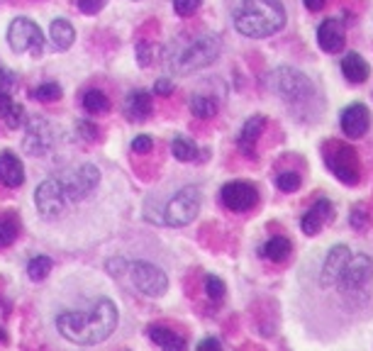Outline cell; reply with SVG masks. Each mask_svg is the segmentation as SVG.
<instances>
[{"instance_id": "6da1fadb", "label": "cell", "mask_w": 373, "mask_h": 351, "mask_svg": "<svg viewBox=\"0 0 373 351\" xmlns=\"http://www.w3.org/2000/svg\"><path fill=\"white\" fill-rule=\"evenodd\" d=\"M115 327H117V307L110 298H98L91 310H69L57 317L59 334L79 347L105 342Z\"/></svg>"}, {"instance_id": "7a4b0ae2", "label": "cell", "mask_w": 373, "mask_h": 351, "mask_svg": "<svg viewBox=\"0 0 373 351\" xmlns=\"http://www.w3.org/2000/svg\"><path fill=\"white\" fill-rule=\"evenodd\" d=\"M219 49H222V42L217 35H195L185 40L178 37L163 49V64L171 74H193V71L215 64Z\"/></svg>"}, {"instance_id": "3957f363", "label": "cell", "mask_w": 373, "mask_h": 351, "mask_svg": "<svg viewBox=\"0 0 373 351\" xmlns=\"http://www.w3.org/2000/svg\"><path fill=\"white\" fill-rule=\"evenodd\" d=\"M234 30L249 40H263L276 35L285 25V10L281 0H239L232 13Z\"/></svg>"}, {"instance_id": "277c9868", "label": "cell", "mask_w": 373, "mask_h": 351, "mask_svg": "<svg viewBox=\"0 0 373 351\" xmlns=\"http://www.w3.org/2000/svg\"><path fill=\"white\" fill-rule=\"evenodd\" d=\"M325 161L334 178L342 180L344 185L361 183V161L354 146L344 144V142H329L325 146Z\"/></svg>"}, {"instance_id": "5b68a950", "label": "cell", "mask_w": 373, "mask_h": 351, "mask_svg": "<svg viewBox=\"0 0 373 351\" xmlns=\"http://www.w3.org/2000/svg\"><path fill=\"white\" fill-rule=\"evenodd\" d=\"M271 88L285 103H303L307 98H312V93H315L310 79H307L305 74H300V71L290 69V66H283V69L273 71Z\"/></svg>"}, {"instance_id": "8992f818", "label": "cell", "mask_w": 373, "mask_h": 351, "mask_svg": "<svg viewBox=\"0 0 373 351\" xmlns=\"http://www.w3.org/2000/svg\"><path fill=\"white\" fill-rule=\"evenodd\" d=\"M8 44L15 54H32V57H42L44 52V35L40 25L27 18H18L10 22L8 27Z\"/></svg>"}, {"instance_id": "52a82bcc", "label": "cell", "mask_w": 373, "mask_h": 351, "mask_svg": "<svg viewBox=\"0 0 373 351\" xmlns=\"http://www.w3.org/2000/svg\"><path fill=\"white\" fill-rule=\"evenodd\" d=\"M197 212H200V190L195 185H188L168 200L163 210V222L168 227H185L197 217Z\"/></svg>"}, {"instance_id": "ba28073f", "label": "cell", "mask_w": 373, "mask_h": 351, "mask_svg": "<svg viewBox=\"0 0 373 351\" xmlns=\"http://www.w3.org/2000/svg\"><path fill=\"white\" fill-rule=\"evenodd\" d=\"M130 276L134 288L142 295H149V298H159L168 290V276L159 266H154L149 261H134L130 263Z\"/></svg>"}, {"instance_id": "9c48e42d", "label": "cell", "mask_w": 373, "mask_h": 351, "mask_svg": "<svg viewBox=\"0 0 373 351\" xmlns=\"http://www.w3.org/2000/svg\"><path fill=\"white\" fill-rule=\"evenodd\" d=\"M59 180H62L66 200L79 202L98 188V183H101V171H98L93 163H81L79 168H74V171L66 173L64 178H59Z\"/></svg>"}, {"instance_id": "30bf717a", "label": "cell", "mask_w": 373, "mask_h": 351, "mask_svg": "<svg viewBox=\"0 0 373 351\" xmlns=\"http://www.w3.org/2000/svg\"><path fill=\"white\" fill-rule=\"evenodd\" d=\"M371 278H373V261H371V256H366V254H351L347 268H344L342 278H339V283H337V288L342 290L344 295L364 293L366 285L371 283Z\"/></svg>"}, {"instance_id": "8fae6325", "label": "cell", "mask_w": 373, "mask_h": 351, "mask_svg": "<svg viewBox=\"0 0 373 351\" xmlns=\"http://www.w3.org/2000/svg\"><path fill=\"white\" fill-rule=\"evenodd\" d=\"M35 202H37V210H40L42 217H59L66 210V193L62 188V180L59 178H47L37 185L35 190Z\"/></svg>"}, {"instance_id": "7c38bea8", "label": "cell", "mask_w": 373, "mask_h": 351, "mask_svg": "<svg viewBox=\"0 0 373 351\" xmlns=\"http://www.w3.org/2000/svg\"><path fill=\"white\" fill-rule=\"evenodd\" d=\"M219 200H222V205L232 212H249V210H254L256 202H259V190L251 183H246V180H232V183L222 185Z\"/></svg>"}, {"instance_id": "4fadbf2b", "label": "cell", "mask_w": 373, "mask_h": 351, "mask_svg": "<svg viewBox=\"0 0 373 351\" xmlns=\"http://www.w3.org/2000/svg\"><path fill=\"white\" fill-rule=\"evenodd\" d=\"M25 127H27V134H25V142H22L25 151L30 156H44L54 146V127L44 117H40V115L27 117Z\"/></svg>"}, {"instance_id": "5bb4252c", "label": "cell", "mask_w": 373, "mask_h": 351, "mask_svg": "<svg viewBox=\"0 0 373 351\" xmlns=\"http://www.w3.org/2000/svg\"><path fill=\"white\" fill-rule=\"evenodd\" d=\"M349 256H351V251L347 244H337L329 249L327 259L322 263V276H320L325 288H337L339 278H342L344 268H347V263H349Z\"/></svg>"}, {"instance_id": "9a60e30c", "label": "cell", "mask_w": 373, "mask_h": 351, "mask_svg": "<svg viewBox=\"0 0 373 351\" xmlns=\"http://www.w3.org/2000/svg\"><path fill=\"white\" fill-rule=\"evenodd\" d=\"M371 127V113L364 103H351L342 113V132L349 139H359Z\"/></svg>"}, {"instance_id": "2e32d148", "label": "cell", "mask_w": 373, "mask_h": 351, "mask_svg": "<svg viewBox=\"0 0 373 351\" xmlns=\"http://www.w3.org/2000/svg\"><path fill=\"white\" fill-rule=\"evenodd\" d=\"M347 42V30H344V22L339 18H327L317 30V44H320L322 52L337 54L339 49Z\"/></svg>"}, {"instance_id": "e0dca14e", "label": "cell", "mask_w": 373, "mask_h": 351, "mask_svg": "<svg viewBox=\"0 0 373 351\" xmlns=\"http://www.w3.org/2000/svg\"><path fill=\"white\" fill-rule=\"evenodd\" d=\"M332 215H334V205L327 200V197H320V200H317L315 205L303 215L300 227H303V232L307 234V237H315V234H320L322 229L327 227V222L332 219Z\"/></svg>"}, {"instance_id": "ac0fdd59", "label": "cell", "mask_w": 373, "mask_h": 351, "mask_svg": "<svg viewBox=\"0 0 373 351\" xmlns=\"http://www.w3.org/2000/svg\"><path fill=\"white\" fill-rule=\"evenodd\" d=\"M263 127H266V117L263 115H251L244 125H241V132L237 137V146L241 149V154L246 156H256V144H259Z\"/></svg>"}, {"instance_id": "d6986e66", "label": "cell", "mask_w": 373, "mask_h": 351, "mask_svg": "<svg viewBox=\"0 0 373 351\" xmlns=\"http://www.w3.org/2000/svg\"><path fill=\"white\" fill-rule=\"evenodd\" d=\"M147 334H149V339L161 351H185L188 349V342H185L183 334H178L176 329L166 327V325H149Z\"/></svg>"}, {"instance_id": "ffe728a7", "label": "cell", "mask_w": 373, "mask_h": 351, "mask_svg": "<svg viewBox=\"0 0 373 351\" xmlns=\"http://www.w3.org/2000/svg\"><path fill=\"white\" fill-rule=\"evenodd\" d=\"M0 183L8 188H20L25 183V166L13 151H0Z\"/></svg>"}, {"instance_id": "44dd1931", "label": "cell", "mask_w": 373, "mask_h": 351, "mask_svg": "<svg viewBox=\"0 0 373 351\" xmlns=\"http://www.w3.org/2000/svg\"><path fill=\"white\" fill-rule=\"evenodd\" d=\"M151 96L147 91H132L127 98H125V117H130L132 122H142L151 115Z\"/></svg>"}, {"instance_id": "7402d4cb", "label": "cell", "mask_w": 373, "mask_h": 351, "mask_svg": "<svg viewBox=\"0 0 373 351\" xmlns=\"http://www.w3.org/2000/svg\"><path fill=\"white\" fill-rule=\"evenodd\" d=\"M342 71H344V79H347L349 84H364V81L369 79V74H371L366 59L361 57V54H356V52H351V54H347V57L342 59Z\"/></svg>"}, {"instance_id": "603a6c76", "label": "cell", "mask_w": 373, "mask_h": 351, "mask_svg": "<svg viewBox=\"0 0 373 351\" xmlns=\"http://www.w3.org/2000/svg\"><path fill=\"white\" fill-rule=\"evenodd\" d=\"M49 37H52V44H54V49H59V52H66V49L74 44L76 40V30H74V25H71L69 20H54L52 22V27H49Z\"/></svg>"}, {"instance_id": "cb8c5ba5", "label": "cell", "mask_w": 373, "mask_h": 351, "mask_svg": "<svg viewBox=\"0 0 373 351\" xmlns=\"http://www.w3.org/2000/svg\"><path fill=\"white\" fill-rule=\"evenodd\" d=\"M293 254V244H290L285 237H271L263 244V256L273 263H285Z\"/></svg>"}, {"instance_id": "d4e9b609", "label": "cell", "mask_w": 373, "mask_h": 351, "mask_svg": "<svg viewBox=\"0 0 373 351\" xmlns=\"http://www.w3.org/2000/svg\"><path fill=\"white\" fill-rule=\"evenodd\" d=\"M190 113L200 120H207V117H215L217 115V100L210 96H193L190 100Z\"/></svg>"}, {"instance_id": "484cf974", "label": "cell", "mask_w": 373, "mask_h": 351, "mask_svg": "<svg viewBox=\"0 0 373 351\" xmlns=\"http://www.w3.org/2000/svg\"><path fill=\"white\" fill-rule=\"evenodd\" d=\"M171 151L178 161H185V163L197 159V146L193 144V139H188V137H176L171 144Z\"/></svg>"}, {"instance_id": "4316f807", "label": "cell", "mask_w": 373, "mask_h": 351, "mask_svg": "<svg viewBox=\"0 0 373 351\" xmlns=\"http://www.w3.org/2000/svg\"><path fill=\"white\" fill-rule=\"evenodd\" d=\"M84 108L91 115H101L110 110V98L103 91H88L84 96Z\"/></svg>"}, {"instance_id": "83f0119b", "label": "cell", "mask_w": 373, "mask_h": 351, "mask_svg": "<svg viewBox=\"0 0 373 351\" xmlns=\"http://www.w3.org/2000/svg\"><path fill=\"white\" fill-rule=\"evenodd\" d=\"M52 266L54 263L49 256H35V259H30V263H27V276H30L35 283H40L52 273Z\"/></svg>"}, {"instance_id": "f1b7e54d", "label": "cell", "mask_w": 373, "mask_h": 351, "mask_svg": "<svg viewBox=\"0 0 373 351\" xmlns=\"http://www.w3.org/2000/svg\"><path fill=\"white\" fill-rule=\"evenodd\" d=\"M20 234V222L15 217H3L0 219V249L10 246Z\"/></svg>"}, {"instance_id": "f546056e", "label": "cell", "mask_w": 373, "mask_h": 351, "mask_svg": "<svg viewBox=\"0 0 373 351\" xmlns=\"http://www.w3.org/2000/svg\"><path fill=\"white\" fill-rule=\"evenodd\" d=\"M349 224H351V229H356V232H366V229H369V210H366V205L351 207Z\"/></svg>"}, {"instance_id": "4dcf8cb0", "label": "cell", "mask_w": 373, "mask_h": 351, "mask_svg": "<svg viewBox=\"0 0 373 351\" xmlns=\"http://www.w3.org/2000/svg\"><path fill=\"white\" fill-rule=\"evenodd\" d=\"M35 98H37L40 103H57L59 98H62V86H59V84H52V81H49V84H42V86L35 91Z\"/></svg>"}, {"instance_id": "1f68e13d", "label": "cell", "mask_w": 373, "mask_h": 351, "mask_svg": "<svg viewBox=\"0 0 373 351\" xmlns=\"http://www.w3.org/2000/svg\"><path fill=\"white\" fill-rule=\"evenodd\" d=\"M224 283H222V278H217V276H207L205 278V293H207V298L210 300H215V303H219V300H224Z\"/></svg>"}, {"instance_id": "d6a6232c", "label": "cell", "mask_w": 373, "mask_h": 351, "mask_svg": "<svg viewBox=\"0 0 373 351\" xmlns=\"http://www.w3.org/2000/svg\"><path fill=\"white\" fill-rule=\"evenodd\" d=\"M276 185H278L281 190H285V193H293V190L300 188V173H295V171H283V173H278Z\"/></svg>"}, {"instance_id": "836d02e7", "label": "cell", "mask_w": 373, "mask_h": 351, "mask_svg": "<svg viewBox=\"0 0 373 351\" xmlns=\"http://www.w3.org/2000/svg\"><path fill=\"white\" fill-rule=\"evenodd\" d=\"M5 122H8V127H10V130H20V127H25V122H27V113H25V108L15 103V105L10 108L8 117H5Z\"/></svg>"}, {"instance_id": "e575fe53", "label": "cell", "mask_w": 373, "mask_h": 351, "mask_svg": "<svg viewBox=\"0 0 373 351\" xmlns=\"http://www.w3.org/2000/svg\"><path fill=\"white\" fill-rule=\"evenodd\" d=\"M200 5H202V0H173V10L178 18H190V15H195Z\"/></svg>"}, {"instance_id": "d590c367", "label": "cell", "mask_w": 373, "mask_h": 351, "mask_svg": "<svg viewBox=\"0 0 373 351\" xmlns=\"http://www.w3.org/2000/svg\"><path fill=\"white\" fill-rule=\"evenodd\" d=\"M151 146H154V142L149 134H139V137H134V142H132V151L134 154H149Z\"/></svg>"}, {"instance_id": "8d00e7d4", "label": "cell", "mask_w": 373, "mask_h": 351, "mask_svg": "<svg viewBox=\"0 0 373 351\" xmlns=\"http://www.w3.org/2000/svg\"><path fill=\"white\" fill-rule=\"evenodd\" d=\"M105 5V0H79V10L86 15H98Z\"/></svg>"}, {"instance_id": "74e56055", "label": "cell", "mask_w": 373, "mask_h": 351, "mask_svg": "<svg viewBox=\"0 0 373 351\" xmlns=\"http://www.w3.org/2000/svg\"><path fill=\"white\" fill-rule=\"evenodd\" d=\"M137 59H139V66H151V62H154L151 44H139V47H137Z\"/></svg>"}, {"instance_id": "f35d334b", "label": "cell", "mask_w": 373, "mask_h": 351, "mask_svg": "<svg viewBox=\"0 0 373 351\" xmlns=\"http://www.w3.org/2000/svg\"><path fill=\"white\" fill-rule=\"evenodd\" d=\"M15 88V74L0 69V93H10Z\"/></svg>"}, {"instance_id": "ab89813d", "label": "cell", "mask_w": 373, "mask_h": 351, "mask_svg": "<svg viewBox=\"0 0 373 351\" xmlns=\"http://www.w3.org/2000/svg\"><path fill=\"white\" fill-rule=\"evenodd\" d=\"M154 93H156V96L168 98L173 93V81L171 79H159L156 86H154Z\"/></svg>"}, {"instance_id": "60d3db41", "label": "cell", "mask_w": 373, "mask_h": 351, "mask_svg": "<svg viewBox=\"0 0 373 351\" xmlns=\"http://www.w3.org/2000/svg\"><path fill=\"white\" fill-rule=\"evenodd\" d=\"M13 105H15V100L10 98V93H0V120L8 117V113Z\"/></svg>"}, {"instance_id": "b9f144b4", "label": "cell", "mask_w": 373, "mask_h": 351, "mask_svg": "<svg viewBox=\"0 0 373 351\" xmlns=\"http://www.w3.org/2000/svg\"><path fill=\"white\" fill-rule=\"evenodd\" d=\"M79 134L84 137V139H96L98 127L93 122H79Z\"/></svg>"}, {"instance_id": "7bdbcfd3", "label": "cell", "mask_w": 373, "mask_h": 351, "mask_svg": "<svg viewBox=\"0 0 373 351\" xmlns=\"http://www.w3.org/2000/svg\"><path fill=\"white\" fill-rule=\"evenodd\" d=\"M197 351H222V344H219L215 337H207L197 344Z\"/></svg>"}, {"instance_id": "ee69618b", "label": "cell", "mask_w": 373, "mask_h": 351, "mask_svg": "<svg viewBox=\"0 0 373 351\" xmlns=\"http://www.w3.org/2000/svg\"><path fill=\"white\" fill-rule=\"evenodd\" d=\"M325 3H327V0H305V8L312 10V13H317V10L325 8Z\"/></svg>"}, {"instance_id": "f6af8a7d", "label": "cell", "mask_w": 373, "mask_h": 351, "mask_svg": "<svg viewBox=\"0 0 373 351\" xmlns=\"http://www.w3.org/2000/svg\"><path fill=\"white\" fill-rule=\"evenodd\" d=\"M0 342H8V332L3 327H0Z\"/></svg>"}]
</instances>
